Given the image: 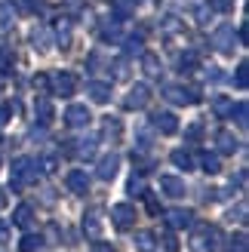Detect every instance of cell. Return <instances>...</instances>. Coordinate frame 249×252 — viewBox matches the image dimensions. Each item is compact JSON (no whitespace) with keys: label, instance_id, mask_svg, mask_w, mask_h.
Wrapping results in <instances>:
<instances>
[{"label":"cell","instance_id":"cell-29","mask_svg":"<svg viewBox=\"0 0 249 252\" xmlns=\"http://www.w3.org/2000/svg\"><path fill=\"white\" fill-rule=\"evenodd\" d=\"M31 43H34V49H40V53H46V49H49L46 31H34V34H31Z\"/></svg>","mask_w":249,"mask_h":252},{"label":"cell","instance_id":"cell-21","mask_svg":"<svg viewBox=\"0 0 249 252\" xmlns=\"http://www.w3.org/2000/svg\"><path fill=\"white\" fill-rule=\"evenodd\" d=\"M200 166H203V172L216 175L221 169V160H218V154H200Z\"/></svg>","mask_w":249,"mask_h":252},{"label":"cell","instance_id":"cell-17","mask_svg":"<svg viewBox=\"0 0 249 252\" xmlns=\"http://www.w3.org/2000/svg\"><path fill=\"white\" fill-rule=\"evenodd\" d=\"M142 68H145L148 77H160V71H163V65H160V59L154 53H145L142 56Z\"/></svg>","mask_w":249,"mask_h":252},{"label":"cell","instance_id":"cell-6","mask_svg":"<svg viewBox=\"0 0 249 252\" xmlns=\"http://www.w3.org/2000/svg\"><path fill=\"white\" fill-rule=\"evenodd\" d=\"M53 90H56V95H74L77 93V77H74L71 71H59L56 77H53Z\"/></svg>","mask_w":249,"mask_h":252},{"label":"cell","instance_id":"cell-1","mask_svg":"<svg viewBox=\"0 0 249 252\" xmlns=\"http://www.w3.org/2000/svg\"><path fill=\"white\" fill-rule=\"evenodd\" d=\"M37 163L31 157H19L12 163V175H9V188L12 191H22V188H28L31 182H37Z\"/></svg>","mask_w":249,"mask_h":252},{"label":"cell","instance_id":"cell-44","mask_svg":"<svg viewBox=\"0 0 249 252\" xmlns=\"http://www.w3.org/2000/svg\"><path fill=\"white\" fill-rule=\"evenodd\" d=\"M46 83H49L46 74H37V77H34V86H37V90H46Z\"/></svg>","mask_w":249,"mask_h":252},{"label":"cell","instance_id":"cell-33","mask_svg":"<svg viewBox=\"0 0 249 252\" xmlns=\"http://www.w3.org/2000/svg\"><path fill=\"white\" fill-rule=\"evenodd\" d=\"M209 9H216V12H231V9H234V0H209Z\"/></svg>","mask_w":249,"mask_h":252},{"label":"cell","instance_id":"cell-19","mask_svg":"<svg viewBox=\"0 0 249 252\" xmlns=\"http://www.w3.org/2000/svg\"><path fill=\"white\" fill-rule=\"evenodd\" d=\"M31 219H34V209H31L28 203H22V206L16 209V216H12V221H16L19 228H28V224H31Z\"/></svg>","mask_w":249,"mask_h":252},{"label":"cell","instance_id":"cell-10","mask_svg":"<svg viewBox=\"0 0 249 252\" xmlns=\"http://www.w3.org/2000/svg\"><path fill=\"white\" fill-rule=\"evenodd\" d=\"M154 126L163 135H176L179 132V117L169 114V111H157V114H154Z\"/></svg>","mask_w":249,"mask_h":252},{"label":"cell","instance_id":"cell-34","mask_svg":"<svg viewBox=\"0 0 249 252\" xmlns=\"http://www.w3.org/2000/svg\"><path fill=\"white\" fill-rule=\"evenodd\" d=\"M102 40H105V43H117V40H120L117 25H111V28H105V31H102Z\"/></svg>","mask_w":249,"mask_h":252},{"label":"cell","instance_id":"cell-9","mask_svg":"<svg viewBox=\"0 0 249 252\" xmlns=\"http://www.w3.org/2000/svg\"><path fill=\"white\" fill-rule=\"evenodd\" d=\"M65 185H68L71 194H86V191H90V175H86L83 169H71L65 175Z\"/></svg>","mask_w":249,"mask_h":252},{"label":"cell","instance_id":"cell-30","mask_svg":"<svg viewBox=\"0 0 249 252\" xmlns=\"http://www.w3.org/2000/svg\"><path fill=\"white\" fill-rule=\"evenodd\" d=\"M194 68H197V56L194 53L179 56V71H194Z\"/></svg>","mask_w":249,"mask_h":252},{"label":"cell","instance_id":"cell-23","mask_svg":"<svg viewBox=\"0 0 249 252\" xmlns=\"http://www.w3.org/2000/svg\"><path fill=\"white\" fill-rule=\"evenodd\" d=\"M40 246H43V237H40V234H25L19 249H22V252H37Z\"/></svg>","mask_w":249,"mask_h":252},{"label":"cell","instance_id":"cell-3","mask_svg":"<svg viewBox=\"0 0 249 252\" xmlns=\"http://www.w3.org/2000/svg\"><path fill=\"white\" fill-rule=\"evenodd\" d=\"M163 95L169 98L172 105H194L197 98H200V93H197V90H191V86H179V83L176 86H166Z\"/></svg>","mask_w":249,"mask_h":252},{"label":"cell","instance_id":"cell-35","mask_svg":"<svg viewBox=\"0 0 249 252\" xmlns=\"http://www.w3.org/2000/svg\"><path fill=\"white\" fill-rule=\"evenodd\" d=\"M129 194H132V197H142V194H145V185H142V179H135V175L129 179Z\"/></svg>","mask_w":249,"mask_h":252},{"label":"cell","instance_id":"cell-27","mask_svg":"<svg viewBox=\"0 0 249 252\" xmlns=\"http://www.w3.org/2000/svg\"><path fill=\"white\" fill-rule=\"evenodd\" d=\"M135 246L145 249V252H151L154 249V234L151 231H139V234H135Z\"/></svg>","mask_w":249,"mask_h":252},{"label":"cell","instance_id":"cell-14","mask_svg":"<svg viewBox=\"0 0 249 252\" xmlns=\"http://www.w3.org/2000/svg\"><path fill=\"white\" fill-rule=\"evenodd\" d=\"M160 191L166 197H185V182L176 179V175H163V179H160Z\"/></svg>","mask_w":249,"mask_h":252},{"label":"cell","instance_id":"cell-37","mask_svg":"<svg viewBox=\"0 0 249 252\" xmlns=\"http://www.w3.org/2000/svg\"><path fill=\"white\" fill-rule=\"evenodd\" d=\"M163 249H166V252H179V240H176V234H163Z\"/></svg>","mask_w":249,"mask_h":252},{"label":"cell","instance_id":"cell-38","mask_svg":"<svg viewBox=\"0 0 249 252\" xmlns=\"http://www.w3.org/2000/svg\"><path fill=\"white\" fill-rule=\"evenodd\" d=\"M12 25V12H9V6H0V28H9Z\"/></svg>","mask_w":249,"mask_h":252},{"label":"cell","instance_id":"cell-12","mask_svg":"<svg viewBox=\"0 0 249 252\" xmlns=\"http://www.w3.org/2000/svg\"><path fill=\"white\" fill-rule=\"evenodd\" d=\"M83 234L98 240V234H102V216H98V209H90L83 216Z\"/></svg>","mask_w":249,"mask_h":252},{"label":"cell","instance_id":"cell-42","mask_svg":"<svg viewBox=\"0 0 249 252\" xmlns=\"http://www.w3.org/2000/svg\"><path fill=\"white\" fill-rule=\"evenodd\" d=\"M234 111H237V123H240V126H243V129H246V105L240 102V105H237V108H234Z\"/></svg>","mask_w":249,"mask_h":252},{"label":"cell","instance_id":"cell-24","mask_svg":"<svg viewBox=\"0 0 249 252\" xmlns=\"http://www.w3.org/2000/svg\"><path fill=\"white\" fill-rule=\"evenodd\" d=\"M12 65H16V56H12L9 46H0V74L12 71Z\"/></svg>","mask_w":249,"mask_h":252},{"label":"cell","instance_id":"cell-8","mask_svg":"<svg viewBox=\"0 0 249 252\" xmlns=\"http://www.w3.org/2000/svg\"><path fill=\"white\" fill-rule=\"evenodd\" d=\"M148 98H151V90H148L145 83H135L132 90H129V95H126V102H123V105H126L129 111H139V108L148 105Z\"/></svg>","mask_w":249,"mask_h":252},{"label":"cell","instance_id":"cell-4","mask_svg":"<svg viewBox=\"0 0 249 252\" xmlns=\"http://www.w3.org/2000/svg\"><path fill=\"white\" fill-rule=\"evenodd\" d=\"M213 46L218 49V53H234V46H237V31H234L231 25H221V28H216Z\"/></svg>","mask_w":249,"mask_h":252},{"label":"cell","instance_id":"cell-13","mask_svg":"<svg viewBox=\"0 0 249 252\" xmlns=\"http://www.w3.org/2000/svg\"><path fill=\"white\" fill-rule=\"evenodd\" d=\"M86 93H90L93 102L98 105H105L108 98H111V83H102V80H93V83H86Z\"/></svg>","mask_w":249,"mask_h":252},{"label":"cell","instance_id":"cell-26","mask_svg":"<svg viewBox=\"0 0 249 252\" xmlns=\"http://www.w3.org/2000/svg\"><path fill=\"white\" fill-rule=\"evenodd\" d=\"M56 34H59V43L68 46V43H71V22H68V19L56 22Z\"/></svg>","mask_w":249,"mask_h":252},{"label":"cell","instance_id":"cell-41","mask_svg":"<svg viewBox=\"0 0 249 252\" xmlns=\"http://www.w3.org/2000/svg\"><path fill=\"white\" fill-rule=\"evenodd\" d=\"M126 49H129V53H142V37H135V34H132V40L126 43Z\"/></svg>","mask_w":249,"mask_h":252},{"label":"cell","instance_id":"cell-15","mask_svg":"<svg viewBox=\"0 0 249 252\" xmlns=\"http://www.w3.org/2000/svg\"><path fill=\"white\" fill-rule=\"evenodd\" d=\"M166 221L172 224V228H188V224L194 221V212L191 209H169L166 212Z\"/></svg>","mask_w":249,"mask_h":252},{"label":"cell","instance_id":"cell-46","mask_svg":"<svg viewBox=\"0 0 249 252\" xmlns=\"http://www.w3.org/2000/svg\"><path fill=\"white\" fill-rule=\"evenodd\" d=\"M6 240H9V224L0 221V243H6Z\"/></svg>","mask_w":249,"mask_h":252},{"label":"cell","instance_id":"cell-39","mask_svg":"<svg viewBox=\"0 0 249 252\" xmlns=\"http://www.w3.org/2000/svg\"><path fill=\"white\" fill-rule=\"evenodd\" d=\"M234 249H237V252H246V249H249V240H246V234H243V231L234 237Z\"/></svg>","mask_w":249,"mask_h":252},{"label":"cell","instance_id":"cell-22","mask_svg":"<svg viewBox=\"0 0 249 252\" xmlns=\"http://www.w3.org/2000/svg\"><path fill=\"white\" fill-rule=\"evenodd\" d=\"M213 108H216V114H218V117L234 114V102H231V98H225V95H216V98H213Z\"/></svg>","mask_w":249,"mask_h":252},{"label":"cell","instance_id":"cell-2","mask_svg":"<svg viewBox=\"0 0 249 252\" xmlns=\"http://www.w3.org/2000/svg\"><path fill=\"white\" fill-rule=\"evenodd\" d=\"M221 246V231L216 224H200L194 234H191V249L194 252H216Z\"/></svg>","mask_w":249,"mask_h":252},{"label":"cell","instance_id":"cell-32","mask_svg":"<svg viewBox=\"0 0 249 252\" xmlns=\"http://www.w3.org/2000/svg\"><path fill=\"white\" fill-rule=\"evenodd\" d=\"M237 86H240V90H246V86H249V65H246V62H240V65H237Z\"/></svg>","mask_w":249,"mask_h":252},{"label":"cell","instance_id":"cell-28","mask_svg":"<svg viewBox=\"0 0 249 252\" xmlns=\"http://www.w3.org/2000/svg\"><path fill=\"white\" fill-rule=\"evenodd\" d=\"M77 154L80 157H93L95 154V138H83V142H77Z\"/></svg>","mask_w":249,"mask_h":252},{"label":"cell","instance_id":"cell-25","mask_svg":"<svg viewBox=\"0 0 249 252\" xmlns=\"http://www.w3.org/2000/svg\"><path fill=\"white\" fill-rule=\"evenodd\" d=\"M102 129H105V135H108V138H120V132H123V126H120V120H117V117H105V123H102Z\"/></svg>","mask_w":249,"mask_h":252},{"label":"cell","instance_id":"cell-31","mask_svg":"<svg viewBox=\"0 0 249 252\" xmlns=\"http://www.w3.org/2000/svg\"><path fill=\"white\" fill-rule=\"evenodd\" d=\"M62 6H65L71 16H77V12H86V0H62Z\"/></svg>","mask_w":249,"mask_h":252},{"label":"cell","instance_id":"cell-16","mask_svg":"<svg viewBox=\"0 0 249 252\" xmlns=\"http://www.w3.org/2000/svg\"><path fill=\"white\" fill-rule=\"evenodd\" d=\"M216 145H218L221 154H234V151H237V138H234L228 129H221V132L216 135Z\"/></svg>","mask_w":249,"mask_h":252},{"label":"cell","instance_id":"cell-20","mask_svg":"<svg viewBox=\"0 0 249 252\" xmlns=\"http://www.w3.org/2000/svg\"><path fill=\"white\" fill-rule=\"evenodd\" d=\"M172 163H176V166L179 169H185V172H188V169H194V157L188 154V151H172Z\"/></svg>","mask_w":249,"mask_h":252},{"label":"cell","instance_id":"cell-11","mask_svg":"<svg viewBox=\"0 0 249 252\" xmlns=\"http://www.w3.org/2000/svg\"><path fill=\"white\" fill-rule=\"evenodd\" d=\"M117 169H120V157L117 154H108V157L98 160V179L102 182H111L117 175Z\"/></svg>","mask_w":249,"mask_h":252},{"label":"cell","instance_id":"cell-7","mask_svg":"<svg viewBox=\"0 0 249 252\" xmlns=\"http://www.w3.org/2000/svg\"><path fill=\"white\" fill-rule=\"evenodd\" d=\"M90 111H86V105H71L65 111V123L71 126V129H83V126H90Z\"/></svg>","mask_w":249,"mask_h":252},{"label":"cell","instance_id":"cell-43","mask_svg":"<svg viewBox=\"0 0 249 252\" xmlns=\"http://www.w3.org/2000/svg\"><path fill=\"white\" fill-rule=\"evenodd\" d=\"M25 12H37V6H40V0H22Z\"/></svg>","mask_w":249,"mask_h":252},{"label":"cell","instance_id":"cell-36","mask_svg":"<svg viewBox=\"0 0 249 252\" xmlns=\"http://www.w3.org/2000/svg\"><path fill=\"white\" fill-rule=\"evenodd\" d=\"M142 197H145V203H148V212H151V216H157V212H160V203H157V197H154V194H148V191H145Z\"/></svg>","mask_w":249,"mask_h":252},{"label":"cell","instance_id":"cell-45","mask_svg":"<svg viewBox=\"0 0 249 252\" xmlns=\"http://www.w3.org/2000/svg\"><path fill=\"white\" fill-rule=\"evenodd\" d=\"M90 252H114V246H111V243H93Z\"/></svg>","mask_w":249,"mask_h":252},{"label":"cell","instance_id":"cell-40","mask_svg":"<svg viewBox=\"0 0 249 252\" xmlns=\"http://www.w3.org/2000/svg\"><path fill=\"white\" fill-rule=\"evenodd\" d=\"M200 135H203V126H200V123H191V126H188V138H191V142H197Z\"/></svg>","mask_w":249,"mask_h":252},{"label":"cell","instance_id":"cell-18","mask_svg":"<svg viewBox=\"0 0 249 252\" xmlns=\"http://www.w3.org/2000/svg\"><path fill=\"white\" fill-rule=\"evenodd\" d=\"M37 120L43 126L53 123V102H49V98H37Z\"/></svg>","mask_w":249,"mask_h":252},{"label":"cell","instance_id":"cell-5","mask_svg":"<svg viewBox=\"0 0 249 252\" xmlns=\"http://www.w3.org/2000/svg\"><path fill=\"white\" fill-rule=\"evenodd\" d=\"M111 221L117 224L120 231H126L135 224V209L129 203H117V206H111Z\"/></svg>","mask_w":249,"mask_h":252}]
</instances>
